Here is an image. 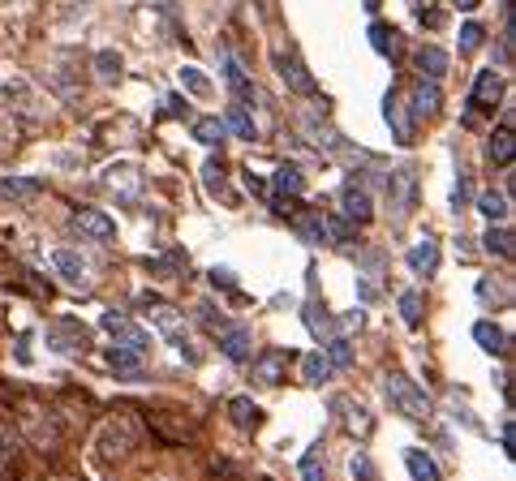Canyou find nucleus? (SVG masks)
Masks as SVG:
<instances>
[{"label":"nucleus","instance_id":"nucleus-1","mask_svg":"<svg viewBox=\"0 0 516 481\" xmlns=\"http://www.w3.org/2000/svg\"><path fill=\"white\" fill-rule=\"evenodd\" d=\"M91 447H95V460H99V464H121L129 451L138 447V426H134V417H125V413L108 417L104 426L95 430Z\"/></svg>","mask_w":516,"mask_h":481},{"label":"nucleus","instance_id":"nucleus-2","mask_svg":"<svg viewBox=\"0 0 516 481\" xmlns=\"http://www.w3.org/2000/svg\"><path fill=\"white\" fill-rule=\"evenodd\" d=\"M383 391H387V400H392L396 413H405L409 421H430V417H435V408H430V396H426L418 383H413L409 374H400V370L383 374Z\"/></svg>","mask_w":516,"mask_h":481},{"label":"nucleus","instance_id":"nucleus-3","mask_svg":"<svg viewBox=\"0 0 516 481\" xmlns=\"http://www.w3.org/2000/svg\"><path fill=\"white\" fill-rule=\"evenodd\" d=\"M142 305H147V314H151V327L164 335V340L177 348V353H185L194 361V348H190V331H185V318L181 310H172V305H164L160 297H142Z\"/></svg>","mask_w":516,"mask_h":481},{"label":"nucleus","instance_id":"nucleus-4","mask_svg":"<svg viewBox=\"0 0 516 481\" xmlns=\"http://www.w3.org/2000/svg\"><path fill=\"white\" fill-rule=\"evenodd\" d=\"M48 262H52V271L61 275V280L69 288H91V262H86L78 250H65V245H56V250H48Z\"/></svg>","mask_w":516,"mask_h":481},{"label":"nucleus","instance_id":"nucleus-5","mask_svg":"<svg viewBox=\"0 0 516 481\" xmlns=\"http://www.w3.org/2000/svg\"><path fill=\"white\" fill-rule=\"evenodd\" d=\"M276 69H280V78H284V86H289L293 95H306V99L319 95V82L310 78V69L301 65V56L293 48H280L276 52Z\"/></svg>","mask_w":516,"mask_h":481},{"label":"nucleus","instance_id":"nucleus-6","mask_svg":"<svg viewBox=\"0 0 516 481\" xmlns=\"http://www.w3.org/2000/svg\"><path fill=\"white\" fill-rule=\"evenodd\" d=\"M48 344L65 357H82L86 348H91V331H86L82 323H74V318H56V323L48 327Z\"/></svg>","mask_w":516,"mask_h":481},{"label":"nucleus","instance_id":"nucleus-7","mask_svg":"<svg viewBox=\"0 0 516 481\" xmlns=\"http://www.w3.org/2000/svg\"><path fill=\"white\" fill-rule=\"evenodd\" d=\"M22 430H26V439L43 451H52L61 443V426H56V417L48 408H22Z\"/></svg>","mask_w":516,"mask_h":481},{"label":"nucleus","instance_id":"nucleus-8","mask_svg":"<svg viewBox=\"0 0 516 481\" xmlns=\"http://www.w3.org/2000/svg\"><path fill=\"white\" fill-rule=\"evenodd\" d=\"M413 189H418V181H413V168H396L392 177H387V202H392L396 220H405V215L413 211Z\"/></svg>","mask_w":516,"mask_h":481},{"label":"nucleus","instance_id":"nucleus-9","mask_svg":"<svg viewBox=\"0 0 516 481\" xmlns=\"http://www.w3.org/2000/svg\"><path fill=\"white\" fill-rule=\"evenodd\" d=\"M499 99H504V78H499V69H482V74L473 78V95H469L473 112H491Z\"/></svg>","mask_w":516,"mask_h":481},{"label":"nucleus","instance_id":"nucleus-10","mask_svg":"<svg viewBox=\"0 0 516 481\" xmlns=\"http://www.w3.org/2000/svg\"><path fill=\"white\" fill-rule=\"evenodd\" d=\"M104 185H108L117 198L134 202V198L142 194V168H138V164H112V168L104 172Z\"/></svg>","mask_w":516,"mask_h":481},{"label":"nucleus","instance_id":"nucleus-11","mask_svg":"<svg viewBox=\"0 0 516 481\" xmlns=\"http://www.w3.org/2000/svg\"><path fill=\"white\" fill-rule=\"evenodd\" d=\"M0 95H5L22 116H31V121H39V116H43V99H39V91H35V86L26 82V78L5 82V86H0Z\"/></svg>","mask_w":516,"mask_h":481},{"label":"nucleus","instance_id":"nucleus-12","mask_svg":"<svg viewBox=\"0 0 516 481\" xmlns=\"http://www.w3.org/2000/svg\"><path fill=\"white\" fill-rule=\"evenodd\" d=\"M336 408H340V417H344V430H349L353 439H370V430H375V417H370V408H366L362 400L340 396Z\"/></svg>","mask_w":516,"mask_h":481},{"label":"nucleus","instance_id":"nucleus-13","mask_svg":"<svg viewBox=\"0 0 516 481\" xmlns=\"http://www.w3.org/2000/svg\"><path fill=\"white\" fill-rule=\"evenodd\" d=\"M340 207H344V220H349V224H370V215H375V207H370V194L357 185V177L344 185Z\"/></svg>","mask_w":516,"mask_h":481},{"label":"nucleus","instance_id":"nucleus-14","mask_svg":"<svg viewBox=\"0 0 516 481\" xmlns=\"http://www.w3.org/2000/svg\"><path fill=\"white\" fill-rule=\"evenodd\" d=\"M74 228L82 232V237H91V241H112L117 237V224H112L104 211H95V207L74 211Z\"/></svg>","mask_w":516,"mask_h":481},{"label":"nucleus","instance_id":"nucleus-15","mask_svg":"<svg viewBox=\"0 0 516 481\" xmlns=\"http://www.w3.org/2000/svg\"><path fill=\"white\" fill-rule=\"evenodd\" d=\"M284 374H289V353H280V348H271V353L254 357V378L263 387H280Z\"/></svg>","mask_w":516,"mask_h":481},{"label":"nucleus","instance_id":"nucleus-16","mask_svg":"<svg viewBox=\"0 0 516 481\" xmlns=\"http://www.w3.org/2000/svg\"><path fill=\"white\" fill-rule=\"evenodd\" d=\"M224 78H228V86H233V95H237V104H254L258 99V91H254V82L246 78V69H241V61L233 52H224Z\"/></svg>","mask_w":516,"mask_h":481},{"label":"nucleus","instance_id":"nucleus-17","mask_svg":"<svg viewBox=\"0 0 516 481\" xmlns=\"http://www.w3.org/2000/svg\"><path fill=\"white\" fill-rule=\"evenodd\" d=\"M439 108H443L439 82H430V78H422L418 86H413V116H418V121H430V116H439Z\"/></svg>","mask_w":516,"mask_h":481},{"label":"nucleus","instance_id":"nucleus-18","mask_svg":"<svg viewBox=\"0 0 516 481\" xmlns=\"http://www.w3.org/2000/svg\"><path fill=\"white\" fill-rule=\"evenodd\" d=\"M104 331L112 335V340H121L129 348H138V353H147V335H142L134 323H129L125 314H104Z\"/></svg>","mask_w":516,"mask_h":481},{"label":"nucleus","instance_id":"nucleus-19","mask_svg":"<svg viewBox=\"0 0 516 481\" xmlns=\"http://www.w3.org/2000/svg\"><path fill=\"white\" fill-rule=\"evenodd\" d=\"M228 417H233L237 430H258V426H263V408H258L250 396H233V400H228Z\"/></svg>","mask_w":516,"mask_h":481},{"label":"nucleus","instance_id":"nucleus-20","mask_svg":"<svg viewBox=\"0 0 516 481\" xmlns=\"http://www.w3.org/2000/svg\"><path fill=\"white\" fill-rule=\"evenodd\" d=\"M383 116H387V125H392V134H396L400 147H409V142H413V125H409V116H405V104H400V95H387Z\"/></svg>","mask_w":516,"mask_h":481},{"label":"nucleus","instance_id":"nucleus-21","mask_svg":"<svg viewBox=\"0 0 516 481\" xmlns=\"http://www.w3.org/2000/svg\"><path fill=\"white\" fill-rule=\"evenodd\" d=\"M220 348H224V357H228V361H250V357H254L250 331H241V327H224Z\"/></svg>","mask_w":516,"mask_h":481},{"label":"nucleus","instance_id":"nucleus-22","mask_svg":"<svg viewBox=\"0 0 516 481\" xmlns=\"http://www.w3.org/2000/svg\"><path fill=\"white\" fill-rule=\"evenodd\" d=\"M418 69H422V78H430V82H439L443 74H448V52L443 48H435V43H426V48H418Z\"/></svg>","mask_w":516,"mask_h":481},{"label":"nucleus","instance_id":"nucleus-23","mask_svg":"<svg viewBox=\"0 0 516 481\" xmlns=\"http://www.w3.org/2000/svg\"><path fill=\"white\" fill-rule=\"evenodd\" d=\"M491 159H495L499 168H508L512 159H516V134H512V121H504V125H499L495 134H491Z\"/></svg>","mask_w":516,"mask_h":481},{"label":"nucleus","instance_id":"nucleus-24","mask_svg":"<svg viewBox=\"0 0 516 481\" xmlns=\"http://www.w3.org/2000/svg\"><path fill=\"white\" fill-rule=\"evenodd\" d=\"M0 194L13 198V202H35L43 194V181H35V177H5V181H0Z\"/></svg>","mask_w":516,"mask_h":481},{"label":"nucleus","instance_id":"nucleus-25","mask_svg":"<svg viewBox=\"0 0 516 481\" xmlns=\"http://www.w3.org/2000/svg\"><path fill=\"white\" fill-rule=\"evenodd\" d=\"M473 340L482 344V353H491V357H504V348H508V340H504V331H499L491 318H482V323H473Z\"/></svg>","mask_w":516,"mask_h":481},{"label":"nucleus","instance_id":"nucleus-26","mask_svg":"<svg viewBox=\"0 0 516 481\" xmlns=\"http://www.w3.org/2000/svg\"><path fill=\"white\" fill-rule=\"evenodd\" d=\"M409 267H413V275H435V267H439V245L435 241H418L409 250Z\"/></svg>","mask_w":516,"mask_h":481},{"label":"nucleus","instance_id":"nucleus-27","mask_svg":"<svg viewBox=\"0 0 516 481\" xmlns=\"http://www.w3.org/2000/svg\"><path fill=\"white\" fill-rule=\"evenodd\" d=\"M405 469H409L413 481H443V477H439V464L430 460L426 451H418V447H409V451H405Z\"/></svg>","mask_w":516,"mask_h":481},{"label":"nucleus","instance_id":"nucleus-28","mask_svg":"<svg viewBox=\"0 0 516 481\" xmlns=\"http://www.w3.org/2000/svg\"><path fill=\"white\" fill-rule=\"evenodd\" d=\"M336 374V366L327 361V353H306L301 357V378H306L310 387H319V383H327V378Z\"/></svg>","mask_w":516,"mask_h":481},{"label":"nucleus","instance_id":"nucleus-29","mask_svg":"<svg viewBox=\"0 0 516 481\" xmlns=\"http://www.w3.org/2000/svg\"><path fill=\"white\" fill-rule=\"evenodd\" d=\"M271 181H276V194H280V198H284V194H289V198H301V194H306V177H301V168H297V164H280Z\"/></svg>","mask_w":516,"mask_h":481},{"label":"nucleus","instance_id":"nucleus-30","mask_svg":"<svg viewBox=\"0 0 516 481\" xmlns=\"http://www.w3.org/2000/svg\"><path fill=\"white\" fill-rule=\"evenodd\" d=\"M297 232H301L306 241H314V245L332 241V232H327V215H319V211H301V215H297Z\"/></svg>","mask_w":516,"mask_h":481},{"label":"nucleus","instance_id":"nucleus-31","mask_svg":"<svg viewBox=\"0 0 516 481\" xmlns=\"http://www.w3.org/2000/svg\"><path fill=\"white\" fill-rule=\"evenodd\" d=\"M108 366L117 374H138L142 370V353L138 348H129V344H112L108 348Z\"/></svg>","mask_w":516,"mask_h":481},{"label":"nucleus","instance_id":"nucleus-32","mask_svg":"<svg viewBox=\"0 0 516 481\" xmlns=\"http://www.w3.org/2000/svg\"><path fill=\"white\" fill-rule=\"evenodd\" d=\"M194 138L203 142V147H220V142L228 138V125L220 121V116H203V121H194Z\"/></svg>","mask_w":516,"mask_h":481},{"label":"nucleus","instance_id":"nucleus-33","mask_svg":"<svg viewBox=\"0 0 516 481\" xmlns=\"http://www.w3.org/2000/svg\"><path fill=\"white\" fill-rule=\"evenodd\" d=\"M224 125L233 129L237 138H246V142H254V121H250V112H246V104H228V112H224Z\"/></svg>","mask_w":516,"mask_h":481},{"label":"nucleus","instance_id":"nucleus-34","mask_svg":"<svg viewBox=\"0 0 516 481\" xmlns=\"http://www.w3.org/2000/svg\"><path fill=\"white\" fill-rule=\"evenodd\" d=\"M478 211H482L491 224H504V220H508V194H495V189H486V194L478 198Z\"/></svg>","mask_w":516,"mask_h":481},{"label":"nucleus","instance_id":"nucleus-35","mask_svg":"<svg viewBox=\"0 0 516 481\" xmlns=\"http://www.w3.org/2000/svg\"><path fill=\"white\" fill-rule=\"evenodd\" d=\"M301 477H306V481H327V460H323V443L306 447V456H301Z\"/></svg>","mask_w":516,"mask_h":481},{"label":"nucleus","instance_id":"nucleus-36","mask_svg":"<svg viewBox=\"0 0 516 481\" xmlns=\"http://www.w3.org/2000/svg\"><path fill=\"white\" fill-rule=\"evenodd\" d=\"M482 245H486V254L512 258V232H508L504 224H491V228H486V237H482Z\"/></svg>","mask_w":516,"mask_h":481},{"label":"nucleus","instance_id":"nucleus-37","mask_svg":"<svg viewBox=\"0 0 516 481\" xmlns=\"http://www.w3.org/2000/svg\"><path fill=\"white\" fill-rule=\"evenodd\" d=\"M181 86H185V91H190L194 99H211V82H207L203 69H194V65L181 69Z\"/></svg>","mask_w":516,"mask_h":481},{"label":"nucleus","instance_id":"nucleus-38","mask_svg":"<svg viewBox=\"0 0 516 481\" xmlns=\"http://www.w3.org/2000/svg\"><path fill=\"white\" fill-rule=\"evenodd\" d=\"M121 69H125V65H121V56H117V52H99V56H95V74L104 78V82H117V78H121Z\"/></svg>","mask_w":516,"mask_h":481},{"label":"nucleus","instance_id":"nucleus-39","mask_svg":"<svg viewBox=\"0 0 516 481\" xmlns=\"http://www.w3.org/2000/svg\"><path fill=\"white\" fill-rule=\"evenodd\" d=\"M13 460H18V439H13V430L0 421V473H5Z\"/></svg>","mask_w":516,"mask_h":481},{"label":"nucleus","instance_id":"nucleus-40","mask_svg":"<svg viewBox=\"0 0 516 481\" xmlns=\"http://www.w3.org/2000/svg\"><path fill=\"white\" fill-rule=\"evenodd\" d=\"M370 43H375L379 56H392L396 52V31H387L383 22H375V26H370Z\"/></svg>","mask_w":516,"mask_h":481},{"label":"nucleus","instance_id":"nucleus-41","mask_svg":"<svg viewBox=\"0 0 516 481\" xmlns=\"http://www.w3.org/2000/svg\"><path fill=\"white\" fill-rule=\"evenodd\" d=\"M478 297H482L486 305H491V301L508 305V301H512V293H508V284H504V280H482V284H478Z\"/></svg>","mask_w":516,"mask_h":481},{"label":"nucleus","instance_id":"nucleus-42","mask_svg":"<svg viewBox=\"0 0 516 481\" xmlns=\"http://www.w3.org/2000/svg\"><path fill=\"white\" fill-rule=\"evenodd\" d=\"M400 314H405L409 327H418L422 323V297L418 293H400Z\"/></svg>","mask_w":516,"mask_h":481},{"label":"nucleus","instance_id":"nucleus-43","mask_svg":"<svg viewBox=\"0 0 516 481\" xmlns=\"http://www.w3.org/2000/svg\"><path fill=\"white\" fill-rule=\"evenodd\" d=\"M482 39H486V31H482L478 22H465V26H461V52H478Z\"/></svg>","mask_w":516,"mask_h":481},{"label":"nucleus","instance_id":"nucleus-44","mask_svg":"<svg viewBox=\"0 0 516 481\" xmlns=\"http://www.w3.org/2000/svg\"><path fill=\"white\" fill-rule=\"evenodd\" d=\"M327 361H332L336 370L349 366V361H353V348H349V340H332V344H327Z\"/></svg>","mask_w":516,"mask_h":481},{"label":"nucleus","instance_id":"nucleus-45","mask_svg":"<svg viewBox=\"0 0 516 481\" xmlns=\"http://www.w3.org/2000/svg\"><path fill=\"white\" fill-rule=\"evenodd\" d=\"M203 177H207L211 194H220V189H224V164H220V159H207V164H203Z\"/></svg>","mask_w":516,"mask_h":481},{"label":"nucleus","instance_id":"nucleus-46","mask_svg":"<svg viewBox=\"0 0 516 481\" xmlns=\"http://www.w3.org/2000/svg\"><path fill=\"white\" fill-rule=\"evenodd\" d=\"M349 469H353V477H357V481H379V477H375V464H370V460L362 456V451H357V456L349 460Z\"/></svg>","mask_w":516,"mask_h":481},{"label":"nucleus","instance_id":"nucleus-47","mask_svg":"<svg viewBox=\"0 0 516 481\" xmlns=\"http://www.w3.org/2000/svg\"><path fill=\"white\" fill-rule=\"evenodd\" d=\"M211 280L220 284V288H233V271H220V267H215V271H211Z\"/></svg>","mask_w":516,"mask_h":481},{"label":"nucleus","instance_id":"nucleus-48","mask_svg":"<svg viewBox=\"0 0 516 481\" xmlns=\"http://www.w3.org/2000/svg\"><path fill=\"white\" fill-rule=\"evenodd\" d=\"M246 185L254 189V194H267V185H263V181H258V177H254V172H250V177H246Z\"/></svg>","mask_w":516,"mask_h":481},{"label":"nucleus","instance_id":"nucleus-49","mask_svg":"<svg viewBox=\"0 0 516 481\" xmlns=\"http://www.w3.org/2000/svg\"><path fill=\"white\" fill-rule=\"evenodd\" d=\"M456 9H478V0H452Z\"/></svg>","mask_w":516,"mask_h":481},{"label":"nucleus","instance_id":"nucleus-50","mask_svg":"<svg viewBox=\"0 0 516 481\" xmlns=\"http://www.w3.org/2000/svg\"><path fill=\"white\" fill-rule=\"evenodd\" d=\"M52 481H82V477H52Z\"/></svg>","mask_w":516,"mask_h":481}]
</instances>
